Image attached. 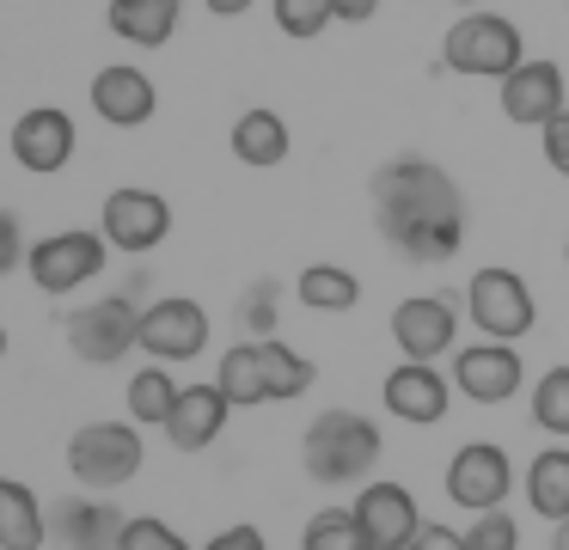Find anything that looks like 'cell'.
Listing matches in <instances>:
<instances>
[{"mask_svg": "<svg viewBox=\"0 0 569 550\" xmlns=\"http://www.w3.org/2000/svg\"><path fill=\"white\" fill-rule=\"evenodd\" d=\"M527 508L539 513V520H551V526L569 520V447L532 452V464H527Z\"/></svg>", "mask_w": 569, "mask_h": 550, "instance_id": "603a6c76", "label": "cell"}, {"mask_svg": "<svg viewBox=\"0 0 569 550\" xmlns=\"http://www.w3.org/2000/svg\"><path fill=\"white\" fill-rule=\"evenodd\" d=\"M453 7H459V12H478V7H483V0H453Z\"/></svg>", "mask_w": 569, "mask_h": 550, "instance_id": "60d3db41", "label": "cell"}, {"mask_svg": "<svg viewBox=\"0 0 569 550\" xmlns=\"http://www.w3.org/2000/svg\"><path fill=\"white\" fill-rule=\"evenodd\" d=\"M466 550H520V520H515L508 508L471 513V526H466Z\"/></svg>", "mask_w": 569, "mask_h": 550, "instance_id": "1f68e13d", "label": "cell"}, {"mask_svg": "<svg viewBox=\"0 0 569 550\" xmlns=\"http://www.w3.org/2000/svg\"><path fill=\"white\" fill-rule=\"evenodd\" d=\"M258 361H263V391H270V403H288V398H307L312 391V361L300 349H288L282 337H263L258 342Z\"/></svg>", "mask_w": 569, "mask_h": 550, "instance_id": "d4e9b609", "label": "cell"}, {"mask_svg": "<svg viewBox=\"0 0 569 550\" xmlns=\"http://www.w3.org/2000/svg\"><path fill=\"white\" fill-rule=\"evenodd\" d=\"M496 98H502V117L520 122V129H545L551 117L569 110L563 68H557V61H539V56H527L508 80H496Z\"/></svg>", "mask_w": 569, "mask_h": 550, "instance_id": "5bb4252c", "label": "cell"}, {"mask_svg": "<svg viewBox=\"0 0 569 550\" xmlns=\"http://www.w3.org/2000/svg\"><path fill=\"white\" fill-rule=\"evenodd\" d=\"M551 550H569V520H563V526H557V532H551Z\"/></svg>", "mask_w": 569, "mask_h": 550, "instance_id": "ab89813d", "label": "cell"}, {"mask_svg": "<svg viewBox=\"0 0 569 550\" xmlns=\"http://www.w3.org/2000/svg\"><path fill=\"white\" fill-rule=\"evenodd\" d=\"M380 403H386V416H398L410 428H435L453 410V373H441L435 361H398L380 379Z\"/></svg>", "mask_w": 569, "mask_h": 550, "instance_id": "7c38bea8", "label": "cell"}, {"mask_svg": "<svg viewBox=\"0 0 569 550\" xmlns=\"http://www.w3.org/2000/svg\"><path fill=\"white\" fill-rule=\"evenodd\" d=\"M92 110H99L111 129H141V122H153V110H160V92H153V80L136 61H111V68L92 73Z\"/></svg>", "mask_w": 569, "mask_h": 550, "instance_id": "e0dca14e", "label": "cell"}, {"mask_svg": "<svg viewBox=\"0 0 569 550\" xmlns=\"http://www.w3.org/2000/svg\"><path fill=\"white\" fill-rule=\"evenodd\" d=\"M129 513H117L111 501L68 496L50 508V538H62V550H123Z\"/></svg>", "mask_w": 569, "mask_h": 550, "instance_id": "ac0fdd59", "label": "cell"}, {"mask_svg": "<svg viewBox=\"0 0 569 550\" xmlns=\"http://www.w3.org/2000/svg\"><path fill=\"white\" fill-rule=\"evenodd\" d=\"M527 410H532V422H539L545 434L569 440V367H551V373H539V386H532Z\"/></svg>", "mask_w": 569, "mask_h": 550, "instance_id": "f1b7e54d", "label": "cell"}, {"mask_svg": "<svg viewBox=\"0 0 569 550\" xmlns=\"http://www.w3.org/2000/svg\"><path fill=\"white\" fill-rule=\"evenodd\" d=\"M563 257H569V244H563Z\"/></svg>", "mask_w": 569, "mask_h": 550, "instance_id": "7bdbcfd3", "label": "cell"}, {"mask_svg": "<svg viewBox=\"0 0 569 550\" xmlns=\"http://www.w3.org/2000/svg\"><path fill=\"white\" fill-rule=\"evenodd\" d=\"M62 330H68V349H74V361L111 367V361H123V354L136 349L141 306L129 300V293H104V300H92V306H74V312L62 318Z\"/></svg>", "mask_w": 569, "mask_h": 550, "instance_id": "8992f818", "label": "cell"}, {"mask_svg": "<svg viewBox=\"0 0 569 550\" xmlns=\"http://www.w3.org/2000/svg\"><path fill=\"white\" fill-rule=\"evenodd\" d=\"M527 386V367H520V349L515 342H466V349L453 354V391L471 403H508L515 391Z\"/></svg>", "mask_w": 569, "mask_h": 550, "instance_id": "4fadbf2b", "label": "cell"}, {"mask_svg": "<svg viewBox=\"0 0 569 550\" xmlns=\"http://www.w3.org/2000/svg\"><path fill=\"white\" fill-rule=\"evenodd\" d=\"M31 244H26V227H19L13 208H0V281L13 276V269H26Z\"/></svg>", "mask_w": 569, "mask_h": 550, "instance_id": "836d02e7", "label": "cell"}, {"mask_svg": "<svg viewBox=\"0 0 569 550\" xmlns=\"http://www.w3.org/2000/svg\"><path fill=\"white\" fill-rule=\"evenodd\" d=\"M527 61V43H520V24L502 19V12H459L453 31L441 37V68L466 73V80H508V73Z\"/></svg>", "mask_w": 569, "mask_h": 550, "instance_id": "3957f363", "label": "cell"}, {"mask_svg": "<svg viewBox=\"0 0 569 550\" xmlns=\"http://www.w3.org/2000/svg\"><path fill=\"white\" fill-rule=\"evenodd\" d=\"M111 31L123 37V43L136 49H166L178 31V19H184V0H111Z\"/></svg>", "mask_w": 569, "mask_h": 550, "instance_id": "ffe728a7", "label": "cell"}, {"mask_svg": "<svg viewBox=\"0 0 569 550\" xmlns=\"http://www.w3.org/2000/svg\"><path fill=\"white\" fill-rule=\"evenodd\" d=\"M0 354H7V324H0Z\"/></svg>", "mask_w": 569, "mask_h": 550, "instance_id": "b9f144b4", "label": "cell"}, {"mask_svg": "<svg viewBox=\"0 0 569 550\" xmlns=\"http://www.w3.org/2000/svg\"><path fill=\"white\" fill-rule=\"evenodd\" d=\"M295 300L307 306V312H356L361 281L349 276L343 263H307L295 276Z\"/></svg>", "mask_w": 569, "mask_h": 550, "instance_id": "cb8c5ba5", "label": "cell"}, {"mask_svg": "<svg viewBox=\"0 0 569 550\" xmlns=\"http://www.w3.org/2000/svg\"><path fill=\"white\" fill-rule=\"evenodd\" d=\"M270 19L282 37H295V43H307V37H319L325 24L337 19L331 0H270Z\"/></svg>", "mask_w": 569, "mask_h": 550, "instance_id": "4dcf8cb0", "label": "cell"}, {"mask_svg": "<svg viewBox=\"0 0 569 550\" xmlns=\"http://www.w3.org/2000/svg\"><path fill=\"white\" fill-rule=\"evenodd\" d=\"M202 550H270V544H263V532H258V526H246V520H239V526H221V532H214Z\"/></svg>", "mask_w": 569, "mask_h": 550, "instance_id": "d590c367", "label": "cell"}, {"mask_svg": "<svg viewBox=\"0 0 569 550\" xmlns=\"http://www.w3.org/2000/svg\"><path fill=\"white\" fill-rule=\"evenodd\" d=\"M466 318L478 324V337H490V342H520L539 324V306H532V288L515 269L490 263L466 281Z\"/></svg>", "mask_w": 569, "mask_h": 550, "instance_id": "5b68a950", "label": "cell"}, {"mask_svg": "<svg viewBox=\"0 0 569 550\" xmlns=\"http://www.w3.org/2000/svg\"><path fill=\"white\" fill-rule=\"evenodd\" d=\"M50 538V513L38 508L19 477H0V550H43Z\"/></svg>", "mask_w": 569, "mask_h": 550, "instance_id": "7402d4cb", "label": "cell"}, {"mask_svg": "<svg viewBox=\"0 0 569 550\" xmlns=\"http://www.w3.org/2000/svg\"><path fill=\"white\" fill-rule=\"evenodd\" d=\"M227 416H233V403H227V391L214 386V379L209 386H184L172 403V416H166V440H172L178 452H202V447L221 440Z\"/></svg>", "mask_w": 569, "mask_h": 550, "instance_id": "d6986e66", "label": "cell"}, {"mask_svg": "<svg viewBox=\"0 0 569 550\" xmlns=\"http://www.w3.org/2000/svg\"><path fill=\"white\" fill-rule=\"evenodd\" d=\"M410 550H466V532H453V526H441V520H422V532L410 538Z\"/></svg>", "mask_w": 569, "mask_h": 550, "instance_id": "8d00e7d4", "label": "cell"}, {"mask_svg": "<svg viewBox=\"0 0 569 550\" xmlns=\"http://www.w3.org/2000/svg\"><path fill=\"white\" fill-rule=\"evenodd\" d=\"M99 232L111 239V251H123V257H148L153 244H166V232H172V202H166L160 190L123 183V190L104 196V208H99Z\"/></svg>", "mask_w": 569, "mask_h": 550, "instance_id": "ba28073f", "label": "cell"}, {"mask_svg": "<svg viewBox=\"0 0 569 550\" xmlns=\"http://www.w3.org/2000/svg\"><path fill=\"white\" fill-rule=\"evenodd\" d=\"M331 7H337V19H343V24H368L373 12H380V0H331Z\"/></svg>", "mask_w": 569, "mask_h": 550, "instance_id": "74e56055", "label": "cell"}, {"mask_svg": "<svg viewBox=\"0 0 569 550\" xmlns=\"http://www.w3.org/2000/svg\"><path fill=\"white\" fill-rule=\"evenodd\" d=\"M141 422H87L68 434V471L87 489H123L141 471Z\"/></svg>", "mask_w": 569, "mask_h": 550, "instance_id": "277c9868", "label": "cell"}, {"mask_svg": "<svg viewBox=\"0 0 569 550\" xmlns=\"http://www.w3.org/2000/svg\"><path fill=\"white\" fill-rule=\"evenodd\" d=\"M214 19H239V12H251V0H209Z\"/></svg>", "mask_w": 569, "mask_h": 550, "instance_id": "f35d334b", "label": "cell"}, {"mask_svg": "<svg viewBox=\"0 0 569 550\" xmlns=\"http://www.w3.org/2000/svg\"><path fill=\"white\" fill-rule=\"evenodd\" d=\"M104 257H111V239H104V232L68 227V232H50V239L31 244L26 276L38 281L43 293H74V288H87V281L104 269Z\"/></svg>", "mask_w": 569, "mask_h": 550, "instance_id": "52a82bcc", "label": "cell"}, {"mask_svg": "<svg viewBox=\"0 0 569 550\" xmlns=\"http://www.w3.org/2000/svg\"><path fill=\"white\" fill-rule=\"evenodd\" d=\"M178 379L166 373V361H153V367H136V379H129V422H141V428H166V416H172V403H178Z\"/></svg>", "mask_w": 569, "mask_h": 550, "instance_id": "4316f807", "label": "cell"}, {"mask_svg": "<svg viewBox=\"0 0 569 550\" xmlns=\"http://www.w3.org/2000/svg\"><path fill=\"white\" fill-rule=\"evenodd\" d=\"M214 386L227 391V403H233V410H258V403H270V391H263L258 342H233V349L221 354V367H214Z\"/></svg>", "mask_w": 569, "mask_h": 550, "instance_id": "484cf974", "label": "cell"}, {"mask_svg": "<svg viewBox=\"0 0 569 550\" xmlns=\"http://www.w3.org/2000/svg\"><path fill=\"white\" fill-rule=\"evenodd\" d=\"M373 227L405 263H447L466 244V196L435 159H386L373 171Z\"/></svg>", "mask_w": 569, "mask_h": 550, "instance_id": "6da1fadb", "label": "cell"}, {"mask_svg": "<svg viewBox=\"0 0 569 550\" xmlns=\"http://www.w3.org/2000/svg\"><path fill=\"white\" fill-rule=\"evenodd\" d=\"M515 489V459H508L496 440H466V447L447 459V501L466 513H490L508 501Z\"/></svg>", "mask_w": 569, "mask_h": 550, "instance_id": "9c48e42d", "label": "cell"}, {"mask_svg": "<svg viewBox=\"0 0 569 550\" xmlns=\"http://www.w3.org/2000/svg\"><path fill=\"white\" fill-rule=\"evenodd\" d=\"M539 147H545V166H551L557 178H569V110L539 129Z\"/></svg>", "mask_w": 569, "mask_h": 550, "instance_id": "e575fe53", "label": "cell"}, {"mask_svg": "<svg viewBox=\"0 0 569 550\" xmlns=\"http://www.w3.org/2000/svg\"><path fill=\"white\" fill-rule=\"evenodd\" d=\"M386 440L380 422L361 410H319L300 434V464H307L312 483L337 489V483H368L373 464H380Z\"/></svg>", "mask_w": 569, "mask_h": 550, "instance_id": "7a4b0ae2", "label": "cell"}, {"mask_svg": "<svg viewBox=\"0 0 569 550\" xmlns=\"http://www.w3.org/2000/svg\"><path fill=\"white\" fill-rule=\"evenodd\" d=\"M300 550H373V538L361 532L356 508H319L300 532Z\"/></svg>", "mask_w": 569, "mask_h": 550, "instance_id": "83f0119b", "label": "cell"}, {"mask_svg": "<svg viewBox=\"0 0 569 550\" xmlns=\"http://www.w3.org/2000/svg\"><path fill=\"white\" fill-rule=\"evenodd\" d=\"M392 342L405 361H441L459 342V306L447 293H410L392 306Z\"/></svg>", "mask_w": 569, "mask_h": 550, "instance_id": "8fae6325", "label": "cell"}, {"mask_svg": "<svg viewBox=\"0 0 569 550\" xmlns=\"http://www.w3.org/2000/svg\"><path fill=\"white\" fill-rule=\"evenodd\" d=\"M239 324L251 330V342L276 337L282 330V281H251L246 300H239Z\"/></svg>", "mask_w": 569, "mask_h": 550, "instance_id": "f546056e", "label": "cell"}, {"mask_svg": "<svg viewBox=\"0 0 569 550\" xmlns=\"http://www.w3.org/2000/svg\"><path fill=\"white\" fill-rule=\"evenodd\" d=\"M233 159L239 166H251V171H270V166H282L288 159V122L276 117V110H239L233 117Z\"/></svg>", "mask_w": 569, "mask_h": 550, "instance_id": "44dd1931", "label": "cell"}, {"mask_svg": "<svg viewBox=\"0 0 569 550\" xmlns=\"http://www.w3.org/2000/svg\"><path fill=\"white\" fill-rule=\"evenodd\" d=\"M136 349L153 354V361H197L209 349V312L184 293H166V300L141 306V330H136Z\"/></svg>", "mask_w": 569, "mask_h": 550, "instance_id": "30bf717a", "label": "cell"}, {"mask_svg": "<svg viewBox=\"0 0 569 550\" xmlns=\"http://www.w3.org/2000/svg\"><path fill=\"white\" fill-rule=\"evenodd\" d=\"M123 550H190L184 532H172V526L160 520V513H136L123 532Z\"/></svg>", "mask_w": 569, "mask_h": 550, "instance_id": "d6a6232c", "label": "cell"}, {"mask_svg": "<svg viewBox=\"0 0 569 550\" xmlns=\"http://www.w3.org/2000/svg\"><path fill=\"white\" fill-rule=\"evenodd\" d=\"M13 159L31 171V178H56V171L74 159V117L68 110H56V104H38V110H26V117L13 122Z\"/></svg>", "mask_w": 569, "mask_h": 550, "instance_id": "2e32d148", "label": "cell"}, {"mask_svg": "<svg viewBox=\"0 0 569 550\" xmlns=\"http://www.w3.org/2000/svg\"><path fill=\"white\" fill-rule=\"evenodd\" d=\"M356 508V520H361V532L373 538V550H410V538L422 532V508H417V496H410L405 483H361V496L349 501Z\"/></svg>", "mask_w": 569, "mask_h": 550, "instance_id": "9a60e30c", "label": "cell"}]
</instances>
